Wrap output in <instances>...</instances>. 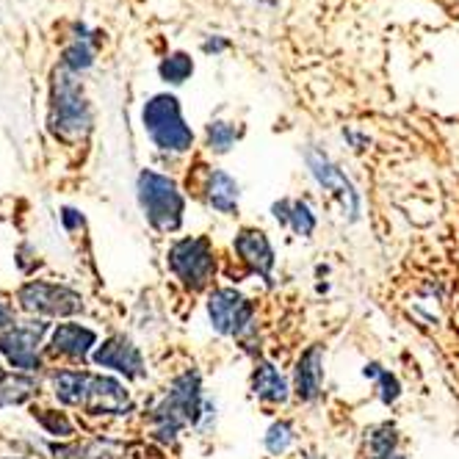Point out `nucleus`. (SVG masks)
I'll use <instances>...</instances> for the list:
<instances>
[{
  "mask_svg": "<svg viewBox=\"0 0 459 459\" xmlns=\"http://www.w3.org/2000/svg\"><path fill=\"white\" fill-rule=\"evenodd\" d=\"M205 412L203 379L196 371H183L163 393V399L150 410L152 435L160 443H175L186 423L200 426Z\"/></svg>",
  "mask_w": 459,
  "mask_h": 459,
  "instance_id": "1",
  "label": "nucleus"
},
{
  "mask_svg": "<svg viewBox=\"0 0 459 459\" xmlns=\"http://www.w3.org/2000/svg\"><path fill=\"white\" fill-rule=\"evenodd\" d=\"M53 385H56V396L64 404L86 407L94 415L103 412L122 415L134 410V402H130V393L125 390V385L108 377H97L86 371H64L53 379Z\"/></svg>",
  "mask_w": 459,
  "mask_h": 459,
  "instance_id": "2",
  "label": "nucleus"
},
{
  "mask_svg": "<svg viewBox=\"0 0 459 459\" xmlns=\"http://www.w3.org/2000/svg\"><path fill=\"white\" fill-rule=\"evenodd\" d=\"M139 203H142L147 221L155 230H160V233H175V230H180L186 203L172 178L144 169L139 175Z\"/></svg>",
  "mask_w": 459,
  "mask_h": 459,
  "instance_id": "3",
  "label": "nucleus"
},
{
  "mask_svg": "<svg viewBox=\"0 0 459 459\" xmlns=\"http://www.w3.org/2000/svg\"><path fill=\"white\" fill-rule=\"evenodd\" d=\"M50 127L61 139H83L91 130V108L73 73L61 70L53 81V111Z\"/></svg>",
  "mask_w": 459,
  "mask_h": 459,
  "instance_id": "4",
  "label": "nucleus"
},
{
  "mask_svg": "<svg viewBox=\"0 0 459 459\" xmlns=\"http://www.w3.org/2000/svg\"><path fill=\"white\" fill-rule=\"evenodd\" d=\"M144 127L150 139L155 142L158 150L167 152H188L194 144V134L191 127L183 119L180 111V100L175 94H155L144 106Z\"/></svg>",
  "mask_w": 459,
  "mask_h": 459,
  "instance_id": "5",
  "label": "nucleus"
},
{
  "mask_svg": "<svg viewBox=\"0 0 459 459\" xmlns=\"http://www.w3.org/2000/svg\"><path fill=\"white\" fill-rule=\"evenodd\" d=\"M167 264L188 290H203L216 274V252L205 236H191L172 244Z\"/></svg>",
  "mask_w": 459,
  "mask_h": 459,
  "instance_id": "6",
  "label": "nucleus"
},
{
  "mask_svg": "<svg viewBox=\"0 0 459 459\" xmlns=\"http://www.w3.org/2000/svg\"><path fill=\"white\" fill-rule=\"evenodd\" d=\"M208 318L219 335L244 338L255 330V305L236 288H219L208 297Z\"/></svg>",
  "mask_w": 459,
  "mask_h": 459,
  "instance_id": "7",
  "label": "nucleus"
},
{
  "mask_svg": "<svg viewBox=\"0 0 459 459\" xmlns=\"http://www.w3.org/2000/svg\"><path fill=\"white\" fill-rule=\"evenodd\" d=\"M20 302L25 310L42 313V316H73L83 310V299L75 290L56 285V282H42V280L22 285Z\"/></svg>",
  "mask_w": 459,
  "mask_h": 459,
  "instance_id": "8",
  "label": "nucleus"
},
{
  "mask_svg": "<svg viewBox=\"0 0 459 459\" xmlns=\"http://www.w3.org/2000/svg\"><path fill=\"white\" fill-rule=\"evenodd\" d=\"M48 333V324H17L0 333V351L6 354L12 366L22 371H37L39 368V343Z\"/></svg>",
  "mask_w": 459,
  "mask_h": 459,
  "instance_id": "9",
  "label": "nucleus"
},
{
  "mask_svg": "<svg viewBox=\"0 0 459 459\" xmlns=\"http://www.w3.org/2000/svg\"><path fill=\"white\" fill-rule=\"evenodd\" d=\"M305 158H307V167H310V175L316 178V183L338 196V200L343 203V211L349 213V219H357L359 216V191L341 172L338 163H333V158L324 150H307Z\"/></svg>",
  "mask_w": 459,
  "mask_h": 459,
  "instance_id": "10",
  "label": "nucleus"
},
{
  "mask_svg": "<svg viewBox=\"0 0 459 459\" xmlns=\"http://www.w3.org/2000/svg\"><path fill=\"white\" fill-rule=\"evenodd\" d=\"M94 363L103 366V368H114V371L125 374L127 379H142L147 374L139 346H134V341H127L125 335L108 338L100 349L94 351Z\"/></svg>",
  "mask_w": 459,
  "mask_h": 459,
  "instance_id": "11",
  "label": "nucleus"
},
{
  "mask_svg": "<svg viewBox=\"0 0 459 459\" xmlns=\"http://www.w3.org/2000/svg\"><path fill=\"white\" fill-rule=\"evenodd\" d=\"M233 249L238 252V257L244 264L260 274L264 280H272V272H274V249H272V241L266 238L264 230L257 227H244L241 233L236 236L233 241Z\"/></svg>",
  "mask_w": 459,
  "mask_h": 459,
  "instance_id": "12",
  "label": "nucleus"
},
{
  "mask_svg": "<svg viewBox=\"0 0 459 459\" xmlns=\"http://www.w3.org/2000/svg\"><path fill=\"white\" fill-rule=\"evenodd\" d=\"M324 387V349L321 346H310L297 363V371H293V390L302 402H316L321 396Z\"/></svg>",
  "mask_w": 459,
  "mask_h": 459,
  "instance_id": "13",
  "label": "nucleus"
},
{
  "mask_svg": "<svg viewBox=\"0 0 459 459\" xmlns=\"http://www.w3.org/2000/svg\"><path fill=\"white\" fill-rule=\"evenodd\" d=\"M205 196H208V203L211 208H216L219 213L230 216V213H236L238 211V183L230 178L227 172L221 169H211L208 172V180H205Z\"/></svg>",
  "mask_w": 459,
  "mask_h": 459,
  "instance_id": "14",
  "label": "nucleus"
},
{
  "mask_svg": "<svg viewBox=\"0 0 459 459\" xmlns=\"http://www.w3.org/2000/svg\"><path fill=\"white\" fill-rule=\"evenodd\" d=\"M252 393L266 404H285L288 402V382L272 363H257L252 371Z\"/></svg>",
  "mask_w": 459,
  "mask_h": 459,
  "instance_id": "15",
  "label": "nucleus"
},
{
  "mask_svg": "<svg viewBox=\"0 0 459 459\" xmlns=\"http://www.w3.org/2000/svg\"><path fill=\"white\" fill-rule=\"evenodd\" d=\"M97 335L81 324H61L53 333V351L64 357H86Z\"/></svg>",
  "mask_w": 459,
  "mask_h": 459,
  "instance_id": "16",
  "label": "nucleus"
},
{
  "mask_svg": "<svg viewBox=\"0 0 459 459\" xmlns=\"http://www.w3.org/2000/svg\"><path fill=\"white\" fill-rule=\"evenodd\" d=\"M274 219L282 224V227H290L293 233L307 238L313 236L316 230V213L310 211V205L305 200H280L274 203Z\"/></svg>",
  "mask_w": 459,
  "mask_h": 459,
  "instance_id": "17",
  "label": "nucleus"
},
{
  "mask_svg": "<svg viewBox=\"0 0 459 459\" xmlns=\"http://www.w3.org/2000/svg\"><path fill=\"white\" fill-rule=\"evenodd\" d=\"M366 443H368V451H371V456H368V459H385V456H393V454H396V443H399L396 426H390V423H379V426H374V429L368 432V437H366Z\"/></svg>",
  "mask_w": 459,
  "mask_h": 459,
  "instance_id": "18",
  "label": "nucleus"
},
{
  "mask_svg": "<svg viewBox=\"0 0 459 459\" xmlns=\"http://www.w3.org/2000/svg\"><path fill=\"white\" fill-rule=\"evenodd\" d=\"M64 70L67 73H83L94 64V48H91V39L89 37H75V42L64 50Z\"/></svg>",
  "mask_w": 459,
  "mask_h": 459,
  "instance_id": "19",
  "label": "nucleus"
},
{
  "mask_svg": "<svg viewBox=\"0 0 459 459\" xmlns=\"http://www.w3.org/2000/svg\"><path fill=\"white\" fill-rule=\"evenodd\" d=\"M158 73H160V78L167 81V83L180 86V83H186V81L191 78V73H194V61H191L188 53H172V56H167V58L160 61Z\"/></svg>",
  "mask_w": 459,
  "mask_h": 459,
  "instance_id": "20",
  "label": "nucleus"
},
{
  "mask_svg": "<svg viewBox=\"0 0 459 459\" xmlns=\"http://www.w3.org/2000/svg\"><path fill=\"white\" fill-rule=\"evenodd\" d=\"M205 136H208V150L216 152V155H224V152L233 150V144L238 139V130H236V125L213 119L208 125V130H205Z\"/></svg>",
  "mask_w": 459,
  "mask_h": 459,
  "instance_id": "21",
  "label": "nucleus"
},
{
  "mask_svg": "<svg viewBox=\"0 0 459 459\" xmlns=\"http://www.w3.org/2000/svg\"><path fill=\"white\" fill-rule=\"evenodd\" d=\"M56 459H114L108 446L103 443H73V446H56Z\"/></svg>",
  "mask_w": 459,
  "mask_h": 459,
  "instance_id": "22",
  "label": "nucleus"
},
{
  "mask_svg": "<svg viewBox=\"0 0 459 459\" xmlns=\"http://www.w3.org/2000/svg\"><path fill=\"white\" fill-rule=\"evenodd\" d=\"M366 377H371V379L379 382V399H382V404H393V402H396V399L402 396V385H399V379L393 377L390 371L379 368L377 363L366 366Z\"/></svg>",
  "mask_w": 459,
  "mask_h": 459,
  "instance_id": "23",
  "label": "nucleus"
},
{
  "mask_svg": "<svg viewBox=\"0 0 459 459\" xmlns=\"http://www.w3.org/2000/svg\"><path fill=\"white\" fill-rule=\"evenodd\" d=\"M293 440H297V435H293V426L288 420H277V423H272V429L266 432L264 443L274 456H282L293 446Z\"/></svg>",
  "mask_w": 459,
  "mask_h": 459,
  "instance_id": "24",
  "label": "nucleus"
},
{
  "mask_svg": "<svg viewBox=\"0 0 459 459\" xmlns=\"http://www.w3.org/2000/svg\"><path fill=\"white\" fill-rule=\"evenodd\" d=\"M34 390H37V385L30 382V379H12V382H6V385H0V407H6V404H20V402H25Z\"/></svg>",
  "mask_w": 459,
  "mask_h": 459,
  "instance_id": "25",
  "label": "nucleus"
},
{
  "mask_svg": "<svg viewBox=\"0 0 459 459\" xmlns=\"http://www.w3.org/2000/svg\"><path fill=\"white\" fill-rule=\"evenodd\" d=\"M34 415L39 418V423L45 426V429H48L53 437H67V435H73V423L67 420V415H64V412L39 410V412H34Z\"/></svg>",
  "mask_w": 459,
  "mask_h": 459,
  "instance_id": "26",
  "label": "nucleus"
},
{
  "mask_svg": "<svg viewBox=\"0 0 459 459\" xmlns=\"http://www.w3.org/2000/svg\"><path fill=\"white\" fill-rule=\"evenodd\" d=\"M227 48H230V42H227L224 37H208V39L203 42V50H205V53H213V56H216V53H224Z\"/></svg>",
  "mask_w": 459,
  "mask_h": 459,
  "instance_id": "27",
  "label": "nucleus"
},
{
  "mask_svg": "<svg viewBox=\"0 0 459 459\" xmlns=\"http://www.w3.org/2000/svg\"><path fill=\"white\" fill-rule=\"evenodd\" d=\"M61 216H64V224H67L70 230H75L78 224H83V216H81L78 211H73V208H64Z\"/></svg>",
  "mask_w": 459,
  "mask_h": 459,
  "instance_id": "28",
  "label": "nucleus"
},
{
  "mask_svg": "<svg viewBox=\"0 0 459 459\" xmlns=\"http://www.w3.org/2000/svg\"><path fill=\"white\" fill-rule=\"evenodd\" d=\"M9 324H12V310L0 302V326H9Z\"/></svg>",
  "mask_w": 459,
  "mask_h": 459,
  "instance_id": "29",
  "label": "nucleus"
},
{
  "mask_svg": "<svg viewBox=\"0 0 459 459\" xmlns=\"http://www.w3.org/2000/svg\"><path fill=\"white\" fill-rule=\"evenodd\" d=\"M385 459H407V456H402V454H393V456H385Z\"/></svg>",
  "mask_w": 459,
  "mask_h": 459,
  "instance_id": "30",
  "label": "nucleus"
},
{
  "mask_svg": "<svg viewBox=\"0 0 459 459\" xmlns=\"http://www.w3.org/2000/svg\"><path fill=\"white\" fill-rule=\"evenodd\" d=\"M307 459H321V456H316V454H310V456H307Z\"/></svg>",
  "mask_w": 459,
  "mask_h": 459,
  "instance_id": "31",
  "label": "nucleus"
},
{
  "mask_svg": "<svg viewBox=\"0 0 459 459\" xmlns=\"http://www.w3.org/2000/svg\"><path fill=\"white\" fill-rule=\"evenodd\" d=\"M0 382H4V371H0Z\"/></svg>",
  "mask_w": 459,
  "mask_h": 459,
  "instance_id": "32",
  "label": "nucleus"
}]
</instances>
